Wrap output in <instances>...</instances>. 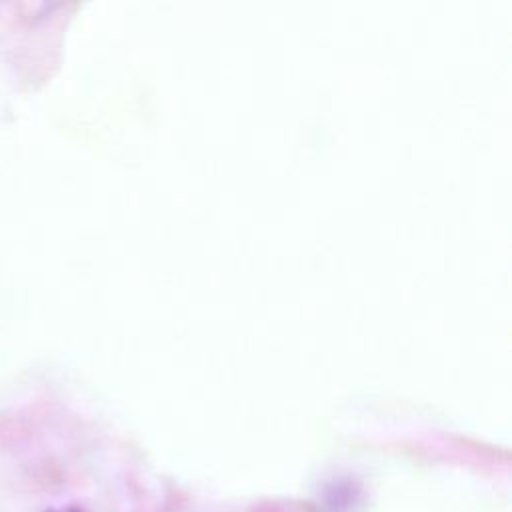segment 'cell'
Segmentation results:
<instances>
[{"instance_id":"1","label":"cell","mask_w":512,"mask_h":512,"mask_svg":"<svg viewBox=\"0 0 512 512\" xmlns=\"http://www.w3.org/2000/svg\"><path fill=\"white\" fill-rule=\"evenodd\" d=\"M48 512H80L78 508H74V506H68V508H60V510H48Z\"/></svg>"}]
</instances>
